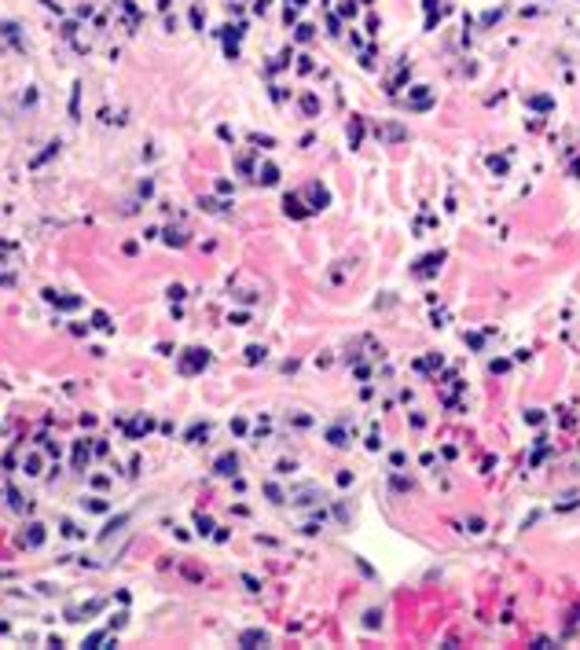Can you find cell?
<instances>
[{"label":"cell","instance_id":"cell-6","mask_svg":"<svg viewBox=\"0 0 580 650\" xmlns=\"http://www.w3.org/2000/svg\"><path fill=\"white\" fill-rule=\"evenodd\" d=\"M210 525H213V522H210L206 515H198V533H210Z\"/></svg>","mask_w":580,"mask_h":650},{"label":"cell","instance_id":"cell-3","mask_svg":"<svg viewBox=\"0 0 580 650\" xmlns=\"http://www.w3.org/2000/svg\"><path fill=\"white\" fill-rule=\"evenodd\" d=\"M235 467H239V459H235V456H221V459H217V474H235Z\"/></svg>","mask_w":580,"mask_h":650},{"label":"cell","instance_id":"cell-2","mask_svg":"<svg viewBox=\"0 0 580 650\" xmlns=\"http://www.w3.org/2000/svg\"><path fill=\"white\" fill-rule=\"evenodd\" d=\"M41 540H44V525H37V522H33V525H29V529L22 533V544H26V548H37Z\"/></svg>","mask_w":580,"mask_h":650},{"label":"cell","instance_id":"cell-1","mask_svg":"<svg viewBox=\"0 0 580 650\" xmlns=\"http://www.w3.org/2000/svg\"><path fill=\"white\" fill-rule=\"evenodd\" d=\"M206 364H210V357H206V349H187V357L180 360V371H187V375H191V371H198V367H206Z\"/></svg>","mask_w":580,"mask_h":650},{"label":"cell","instance_id":"cell-4","mask_svg":"<svg viewBox=\"0 0 580 650\" xmlns=\"http://www.w3.org/2000/svg\"><path fill=\"white\" fill-rule=\"evenodd\" d=\"M243 646H250V643H264V632H243V639H239Z\"/></svg>","mask_w":580,"mask_h":650},{"label":"cell","instance_id":"cell-5","mask_svg":"<svg viewBox=\"0 0 580 650\" xmlns=\"http://www.w3.org/2000/svg\"><path fill=\"white\" fill-rule=\"evenodd\" d=\"M261 180H264V184H276V165H264V169H261Z\"/></svg>","mask_w":580,"mask_h":650}]
</instances>
